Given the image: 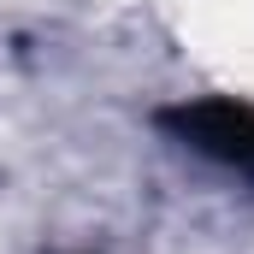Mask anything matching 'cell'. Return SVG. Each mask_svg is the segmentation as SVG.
I'll return each instance as SVG.
<instances>
[{
    "instance_id": "obj_1",
    "label": "cell",
    "mask_w": 254,
    "mask_h": 254,
    "mask_svg": "<svg viewBox=\"0 0 254 254\" xmlns=\"http://www.w3.org/2000/svg\"><path fill=\"white\" fill-rule=\"evenodd\" d=\"M160 130L172 142H184L190 154L231 166V172H254V101H231V95H201V101H178L160 113Z\"/></svg>"
}]
</instances>
